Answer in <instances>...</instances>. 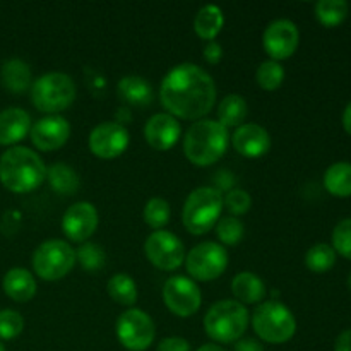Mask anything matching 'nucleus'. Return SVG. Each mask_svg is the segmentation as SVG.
<instances>
[{
  "instance_id": "79ce46f5",
  "label": "nucleus",
  "mask_w": 351,
  "mask_h": 351,
  "mask_svg": "<svg viewBox=\"0 0 351 351\" xmlns=\"http://www.w3.org/2000/svg\"><path fill=\"white\" fill-rule=\"evenodd\" d=\"M343 127H345L346 132L351 136V101L345 108V112H343Z\"/></svg>"
},
{
  "instance_id": "cd10ccee",
  "label": "nucleus",
  "mask_w": 351,
  "mask_h": 351,
  "mask_svg": "<svg viewBox=\"0 0 351 351\" xmlns=\"http://www.w3.org/2000/svg\"><path fill=\"white\" fill-rule=\"evenodd\" d=\"M108 295L112 297V300H115L117 304L125 305V307H130V305L136 304L137 300V285L129 274L119 273L113 274L108 281Z\"/></svg>"
},
{
  "instance_id": "423d86ee",
  "label": "nucleus",
  "mask_w": 351,
  "mask_h": 351,
  "mask_svg": "<svg viewBox=\"0 0 351 351\" xmlns=\"http://www.w3.org/2000/svg\"><path fill=\"white\" fill-rule=\"evenodd\" d=\"M252 328L263 341L283 345L297 332V321L290 308L278 300L261 302L252 314Z\"/></svg>"
},
{
  "instance_id": "bb28decb",
  "label": "nucleus",
  "mask_w": 351,
  "mask_h": 351,
  "mask_svg": "<svg viewBox=\"0 0 351 351\" xmlns=\"http://www.w3.org/2000/svg\"><path fill=\"white\" fill-rule=\"evenodd\" d=\"M247 101L240 95H228L218 106V122L223 127H240L247 117Z\"/></svg>"
},
{
  "instance_id": "e433bc0d",
  "label": "nucleus",
  "mask_w": 351,
  "mask_h": 351,
  "mask_svg": "<svg viewBox=\"0 0 351 351\" xmlns=\"http://www.w3.org/2000/svg\"><path fill=\"white\" fill-rule=\"evenodd\" d=\"M250 206H252V197L249 195V192L242 191V189H233L223 197V208L228 209V213H232L235 218L245 215Z\"/></svg>"
},
{
  "instance_id": "c03bdc74",
  "label": "nucleus",
  "mask_w": 351,
  "mask_h": 351,
  "mask_svg": "<svg viewBox=\"0 0 351 351\" xmlns=\"http://www.w3.org/2000/svg\"><path fill=\"white\" fill-rule=\"evenodd\" d=\"M348 288L351 290V274H350V278H348Z\"/></svg>"
},
{
  "instance_id": "4be33fe9",
  "label": "nucleus",
  "mask_w": 351,
  "mask_h": 351,
  "mask_svg": "<svg viewBox=\"0 0 351 351\" xmlns=\"http://www.w3.org/2000/svg\"><path fill=\"white\" fill-rule=\"evenodd\" d=\"M119 96L130 106L144 108L153 101V88L149 81H146L141 75H125L119 81L117 86Z\"/></svg>"
},
{
  "instance_id": "dca6fc26",
  "label": "nucleus",
  "mask_w": 351,
  "mask_h": 351,
  "mask_svg": "<svg viewBox=\"0 0 351 351\" xmlns=\"http://www.w3.org/2000/svg\"><path fill=\"white\" fill-rule=\"evenodd\" d=\"M31 141L40 151H55L67 143L71 125L60 115H50L31 125Z\"/></svg>"
},
{
  "instance_id": "473e14b6",
  "label": "nucleus",
  "mask_w": 351,
  "mask_h": 351,
  "mask_svg": "<svg viewBox=\"0 0 351 351\" xmlns=\"http://www.w3.org/2000/svg\"><path fill=\"white\" fill-rule=\"evenodd\" d=\"M243 223L235 216H226L216 223V235L223 245H237L243 239Z\"/></svg>"
},
{
  "instance_id": "ddd939ff",
  "label": "nucleus",
  "mask_w": 351,
  "mask_h": 351,
  "mask_svg": "<svg viewBox=\"0 0 351 351\" xmlns=\"http://www.w3.org/2000/svg\"><path fill=\"white\" fill-rule=\"evenodd\" d=\"M129 132L120 122H103L89 134V151L101 160H113L129 147Z\"/></svg>"
},
{
  "instance_id": "1a4fd4ad",
  "label": "nucleus",
  "mask_w": 351,
  "mask_h": 351,
  "mask_svg": "<svg viewBox=\"0 0 351 351\" xmlns=\"http://www.w3.org/2000/svg\"><path fill=\"white\" fill-rule=\"evenodd\" d=\"M117 338L129 351H144L149 348L156 336V328L149 315L141 308H129L117 319Z\"/></svg>"
},
{
  "instance_id": "a211bd4d",
  "label": "nucleus",
  "mask_w": 351,
  "mask_h": 351,
  "mask_svg": "<svg viewBox=\"0 0 351 351\" xmlns=\"http://www.w3.org/2000/svg\"><path fill=\"white\" fill-rule=\"evenodd\" d=\"M232 144L239 154L245 158H261L269 151L271 136L257 123H243L232 136Z\"/></svg>"
},
{
  "instance_id": "f257e3e1",
  "label": "nucleus",
  "mask_w": 351,
  "mask_h": 351,
  "mask_svg": "<svg viewBox=\"0 0 351 351\" xmlns=\"http://www.w3.org/2000/svg\"><path fill=\"white\" fill-rule=\"evenodd\" d=\"M160 99L170 115L197 122L215 106L216 84L204 69L185 62L165 75Z\"/></svg>"
},
{
  "instance_id": "9b49d317",
  "label": "nucleus",
  "mask_w": 351,
  "mask_h": 351,
  "mask_svg": "<svg viewBox=\"0 0 351 351\" xmlns=\"http://www.w3.org/2000/svg\"><path fill=\"white\" fill-rule=\"evenodd\" d=\"M149 263L161 271H175L184 264L185 249L182 240L167 230H156L144 242Z\"/></svg>"
},
{
  "instance_id": "4468645a",
  "label": "nucleus",
  "mask_w": 351,
  "mask_h": 351,
  "mask_svg": "<svg viewBox=\"0 0 351 351\" xmlns=\"http://www.w3.org/2000/svg\"><path fill=\"white\" fill-rule=\"evenodd\" d=\"M264 50L271 60H287L297 51L300 43V33L293 21L276 19L267 24L263 36Z\"/></svg>"
},
{
  "instance_id": "aec40b11",
  "label": "nucleus",
  "mask_w": 351,
  "mask_h": 351,
  "mask_svg": "<svg viewBox=\"0 0 351 351\" xmlns=\"http://www.w3.org/2000/svg\"><path fill=\"white\" fill-rule=\"evenodd\" d=\"M2 287L7 297L14 302H19V304H26L36 295L34 276L27 269H23V267H14V269L7 271V274L3 276Z\"/></svg>"
},
{
  "instance_id": "37998d69",
  "label": "nucleus",
  "mask_w": 351,
  "mask_h": 351,
  "mask_svg": "<svg viewBox=\"0 0 351 351\" xmlns=\"http://www.w3.org/2000/svg\"><path fill=\"white\" fill-rule=\"evenodd\" d=\"M197 351H226V350H223L221 346L215 345V343H208V345H202Z\"/></svg>"
},
{
  "instance_id": "a18cd8bd",
  "label": "nucleus",
  "mask_w": 351,
  "mask_h": 351,
  "mask_svg": "<svg viewBox=\"0 0 351 351\" xmlns=\"http://www.w3.org/2000/svg\"><path fill=\"white\" fill-rule=\"evenodd\" d=\"M0 351H5V348H3V345H2V343H0Z\"/></svg>"
},
{
  "instance_id": "7c9ffc66",
  "label": "nucleus",
  "mask_w": 351,
  "mask_h": 351,
  "mask_svg": "<svg viewBox=\"0 0 351 351\" xmlns=\"http://www.w3.org/2000/svg\"><path fill=\"white\" fill-rule=\"evenodd\" d=\"M143 216L146 225L151 226L154 232H156V230H163V226H167L168 221H170V204L161 197L149 199V201L146 202V206H144Z\"/></svg>"
},
{
  "instance_id": "c9c22d12",
  "label": "nucleus",
  "mask_w": 351,
  "mask_h": 351,
  "mask_svg": "<svg viewBox=\"0 0 351 351\" xmlns=\"http://www.w3.org/2000/svg\"><path fill=\"white\" fill-rule=\"evenodd\" d=\"M332 249L351 261V218L341 219L332 230Z\"/></svg>"
},
{
  "instance_id": "c85d7f7f",
  "label": "nucleus",
  "mask_w": 351,
  "mask_h": 351,
  "mask_svg": "<svg viewBox=\"0 0 351 351\" xmlns=\"http://www.w3.org/2000/svg\"><path fill=\"white\" fill-rule=\"evenodd\" d=\"M348 10L345 0H321L315 3V17L326 27L339 26L348 16Z\"/></svg>"
},
{
  "instance_id": "f03ea898",
  "label": "nucleus",
  "mask_w": 351,
  "mask_h": 351,
  "mask_svg": "<svg viewBox=\"0 0 351 351\" xmlns=\"http://www.w3.org/2000/svg\"><path fill=\"white\" fill-rule=\"evenodd\" d=\"M47 180V167L29 147L16 146L0 156V182L16 194H27Z\"/></svg>"
},
{
  "instance_id": "0eeeda50",
  "label": "nucleus",
  "mask_w": 351,
  "mask_h": 351,
  "mask_svg": "<svg viewBox=\"0 0 351 351\" xmlns=\"http://www.w3.org/2000/svg\"><path fill=\"white\" fill-rule=\"evenodd\" d=\"M75 99V82L64 72H48L31 86V101L40 112L58 113Z\"/></svg>"
},
{
  "instance_id": "72a5a7b5",
  "label": "nucleus",
  "mask_w": 351,
  "mask_h": 351,
  "mask_svg": "<svg viewBox=\"0 0 351 351\" xmlns=\"http://www.w3.org/2000/svg\"><path fill=\"white\" fill-rule=\"evenodd\" d=\"M75 261H79L82 267L86 271H99L105 264V252L99 245L96 243H84V245L79 247V250L75 252Z\"/></svg>"
},
{
  "instance_id": "412c9836",
  "label": "nucleus",
  "mask_w": 351,
  "mask_h": 351,
  "mask_svg": "<svg viewBox=\"0 0 351 351\" xmlns=\"http://www.w3.org/2000/svg\"><path fill=\"white\" fill-rule=\"evenodd\" d=\"M232 291L235 295L237 302L247 305L261 304L266 297V285L257 274L250 271L239 273L232 281Z\"/></svg>"
},
{
  "instance_id": "39448f33",
  "label": "nucleus",
  "mask_w": 351,
  "mask_h": 351,
  "mask_svg": "<svg viewBox=\"0 0 351 351\" xmlns=\"http://www.w3.org/2000/svg\"><path fill=\"white\" fill-rule=\"evenodd\" d=\"M223 211V195L215 187H199L185 199L182 219L192 235H204L216 226Z\"/></svg>"
},
{
  "instance_id": "20e7f679",
  "label": "nucleus",
  "mask_w": 351,
  "mask_h": 351,
  "mask_svg": "<svg viewBox=\"0 0 351 351\" xmlns=\"http://www.w3.org/2000/svg\"><path fill=\"white\" fill-rule=\"evenodd\" d=\"M249 326V312L237 300H219L204 317V329L216 343H237Z\"/></svg>"
},
{
  "instance_id": "7ed1b4c3",
  "label": "nucleus",
  "mask_w": 351,
  "mask_h": 351,
  "mask_svg": "<svg viewBox=\"0 0 351 351\" xmlns=\"http://www.w3.org/2000/svg\"><path fill=\"white\" fill-rule=\"evenodd\" d=\"M228 141V129L218 120L201 119L185 132L184 153L195 167H209L225 154Z\"/></svg>"
},
{
  "instance_id": "4c0bfd02",
  "label": "nucleus",
  "mask_w": 351,
  "mask_h": 351,
  "mask_svg": "<svg viewBox=\"0 0 351 351\" xmlns=\"http://www.w3.org/2000/svg\"><path fill=\"white\" fill-rule=\"evenodd\" d=\"M158 351H191V343L180 336H170V338L161 339Z\"/></svg>"
},
{
  "instance_id": "c756f323",
  "label": "nucleus",
  "mask_w": 351,
  "mask_h": 351,
  "mask_svg": "<svg viewBox=\"0 0 351 351\" xmlns=\"http://www.w3.org/2000/svg\"><path fill=\"white\" fill-rule=\"evenodd\" d=\"M336 264V252L328 243H315L305 254V266L312 273H328Z\"/></svg>"
},
{
  "instance_id": "f8f14e48",
  "label": "nucleus",
  "mask_w": 351,
  "mask_h": 351,
  "mask_svg": "<svg viewBox=\"0 0 351 351\" xmlns=\"http://www.w3.org/2000/svg\"><path fill=\"white\" fill-rule=\"evenodd\" d=\"M163 300L168 311L178 317H191L199 311L202 302L197 285L185 276L168 278L163 287Z\"/></svg>"
},
{
  "instance_id": "ea45409f",
  "label": "nucleus",
  "mask_w": 351,
  "mask_h": 351,
  "mask_svg": "<svg viewBox=\"0 0 351 351\" xmlns=\"http://www.w3.org/2000/svg\"><path fill=\"white\" fill-rule=\"evenodd\" d=\"M235 351H264V348L257 339L242 338L235 343Z\"/></svg>"
},
{
  "instance_id": "f3484780",
  "label": "nucleus",
  "mask_w": 351,
  "mask_h": 351,
  "mask_svg": "<svg viewBox=\"0 0 351 351\" xmlns=\"http://www.w3.org/2000/svg\"><path fill=\"white\" fill-rule=\"evenodd\" d=\"M180 123L170 113H156L144 125V137L156 151H168L180 139Z\"/></svg>"
},
{
  "instance_id": "2f4dec72",
  "label": "nucleus",
  "mask_w": 351,
  "mask_h": 351,
  "mask_svg": "<svg viewBox=\"0 0 351 351\" xmlns=\"http://www.w3.org/2000/svg\"><path fill=\"white\" fill-rule=\"evenodd\" d=\"M285 69L281 67L280 62L266 60L259 65L256 72V81L266 91H274L283 84Z\"/></svg>"
},
{
  "instance_id": "a19ab883",
  "label": "nucleus",
  "mask_w": 351,
  "mask_h": 351,
  "mask_svg": "<svg viewBox=\"0 0 351 351\" xmlns=\"http://www.w3.org/2000/svg\"><path fill=\"white\" fill-rule=\"evenodd\" d=\"M335 351H351V329H346L338 336L335 343Z\"/></svg>"
},
{
  "instance_id": "6ab92c4d",
  "label": "nucleus",
  "mask_w": 351,
  "mask_h": 351,
  "mask_svg": "<svg viewBox=\"0 0 351 351\" xmlns=\"http://www.w3.org/2000/svg\"><path fill=\"white\" fill-rule=\"evenodd\" d=\"M31 130V117L23 108H5L0 112V144L12 146Z\"/></svg>"
},
{
  "instance_id": "393cba45",
  "label": "nucleus",
  "mask_w": 351,
  "mask_h": 351,
  "mask_svg": "<svg viewBox=\"0 0 351 351\" xmlns=\"http://www.w3.org/2000/svg\"><path fill=\"white\" fill-rule=\"evenodd\" d=\"M324 187L335 197L351 195V163L338 161L332 163L324 173Z\"/></svg>"
},
{
  "instance_id": "2eb2a0df",
  "label": "nucleus",
  "mask_w": 351,
  "mask_h": 351,
  "mask_svg": "<svg viewBox=\"0 0 351 351\" xmlns=\"http://www.w3.org/2000/svg\"><path fill=\"white\" fill-rule=\"evenodd\" d=\"M98 228V211L91 202H75L62 218V230L72 242H86Z\"/></svg>"
},
{
  "instance_id": "5701e85b",
  "label": "nucleus",
  "mask_w": 351,
  "mask_h": 351,
  "mask_svg": "<svg viewBox=\"0 0 351 351\" xmlns=\"http://www.w3.org/2000/svg\"><path fill=\"white\" fill-rule=\"evenodd\" d=\"M0 81L10 93H24L31 86V69L21 58L3 62L0 69Z\"/></svg>"
},
{
  "instance_id": "f704fd0d",
  "label": "nucleus",
  "mask_w": 351,
  "mask_h": 351,
  "mask_svg": "<svg viewBox=\"0 0 351 351\" xmlns=\"http://www.w3.org/2000/svg\"><path fill=\"white\" fill-rule=\"evenodd\" d=\"M24 319L19 312L3 308L0 311V339H14L23 332Z\"/></svg>"
},
{
  "instance_id": "6e6552de",
  "label": "nucleus",
  "mask_w": 351,
  "mask_h": 351,
  "mask_svg": "<svg viewBox=\"0 0 351 351\" xmlns=\"http://www.w3.org/2000/svg\"><path fill=\"white\" fill-rule=\"evenodd\" d=\"M75 250L64 240H47L33 254V269L45 281H58L75 266Z\"/></svg>"
},
{
  "instance_id": "b1692460",
  "label": "nucleus",
  "mask_w": 351,
  "mask_h": 351,
  "mask_svg": "<svg viewBox=\"0 0 351 351\" xmlns=\"http://www.w3.org/2000/svg\"><path fill=\"white\" fill-rule=\"evenodd\" d=\"M223 24H225V16H223V10L218 5H204L197 12L194 19V29L197 33V36L201 40L213 41L221 31Z\"/></svg>"
},
{
  "instance_id": "a878e982",
  "label": "nucleus",
  "mask_w": 351,
  "mask_h": 351,
  "mask_svg": "<svg viewBox=\"0 0 351 351\" xmlns=\"http://www.w3.org/2000/svg\"><path fill=\"white\" fill-rule=\"evenodd\" d=\"M47 180L50 187L58 194L72 195L79 189V175L75 173L74 168L65 163H55L47 170Z\"/></svg>"
},
{
  "instance_id": "9d476101",
  "label": "nucleus",
  "mask_w": 351,
  "mask_h": 351,
  "mask_svg": "<svg viewBox=\"0 0 351 351\" xmlns=\"http://www.w3.org/2000/svg\"><path fill=\"white\" fill-rule=\"evenodd\" d=\"M228 266V252L216 242H202L185 256L187 273L197 281H213Z\"/></svg>"
},
{
  "instance_id": "58836bf2",
  "label": "nucleus",
  "mask_w": 351,
  "mask_h": 351,
  "mask_svg": "<svg viewBox=\"0 0 351 351\" xmlns=\"http://www.w3.org/2000/svg\"><path fill=\"white\" fill-rule=\"evenodd\" d=\"M221 57H223L221 45H219L218 41H215V40L208 41V43H206V47H204V58H206V60H208L211 65H216L219 60H221Z\"/></svg>"
}]
</instances>
